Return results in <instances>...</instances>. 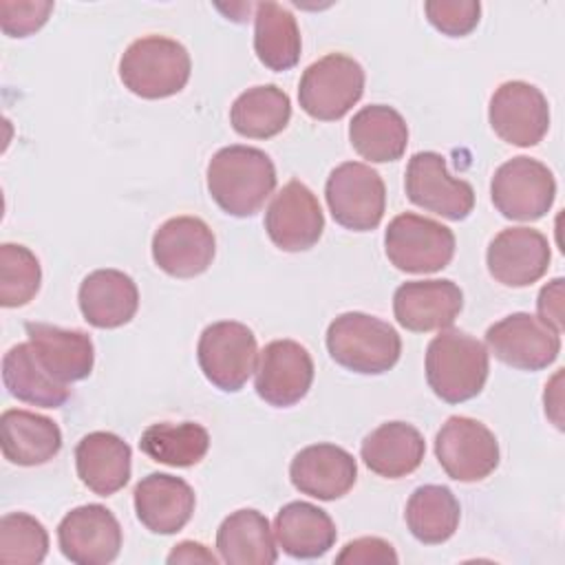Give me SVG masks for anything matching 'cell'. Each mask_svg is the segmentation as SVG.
Instances as JSON below:
<instances>
[{"mask_svg": "<svg viewBox=\"0 0 565 565\" xmlns=\"http://www.w3.org/2000/svg\"><path fill=\"white\" fill-rule=\"evenodd\" d=\"M207 192L230 216L247 218L260 212L276 188V168L267 152L254 146H225L207 163Z\"/></svg>", "mask_w": 565, "mask_h": 565, "instance_id": "cell-1", "label": "cell"}, {"mask_svg": "<svg viewBox=\"0 0 565 565\" xmlns=\"http://www.w3.org/2000/svg\"><path fill=\"white\" fill-rule=\"evenodd\" d=\"M424 369L426 382L439 399L461 404L483 391L490 360L477 338L459 329H441L426 349Z\"/></svg>", "mask_w": 565, "mask_h": 565, "instance_id": "cell-2", "label": "cell"}, {"mask_svg": "<svg viewBox=\"0 0 565 565\" xmlns=\"http://www.w3.org/2000/svg\"><path fill=\"white\" fill-rule=\"evenodd\" d=\"M327 349L340 366L362 375H380L397 364L402 340L388 322L362 311H347L329 324Z\"/></svg>", "mask_w": 565, "mask_h": 565, "instance_id": "cell-3", "label": "cell"}, {"mask_svg": "<svg viewBox=\"0 0 565 565\" xmlns=\"http://www.w3.org/2000/svg\"><path fill=\"white\" fill-rule=\"evenodd\" d=\"M190 73L188 49L163 35L135 40L119 60V79L132 95L143 99H163L181 93Z\"/></svg>", "mask_w": 565, "mask_h": 565, "instance_id": "cell-4", "label": "cell"}, {"mask_svg": "<svg viewBox=\"0 0 565 565\" xmlns=\"http://www.w3.org/2000/svg\"><path fill=\"white\" fill-rule=\"evenodd\" d=\"M364 93V68L344 53L309 64L298 84L300 108L320 121L342 119Z\"/></svg>", "mask_w": 565, "mask_h": 565, "instance_id": "cell-5", "label": "cell"}, {"mask_svg": "<svg viewBox=\"0 0 565 565\" xmlns=\"http://www.w3.org/2000/svg\"><path fill=\"white\" fill-rule=\"evenodd\" d=\"M196 360L210 384L225 393H236L256 371V335L236 320L212 322L199 335Z\"/></svg>", "mask_w": 565, "mask_h": 565, "instance_id": "cell-6", "label": "cell"}, {"mask_svg": "<svg viewBox=\"0 0 565 565\" xmlns=\"http://www.w3.org/2000/svg\"><path fill=\"white\" fill-rule=\"evenodd\" d=\"M384 252L399 271L433 274L452 260L455 234L428 216L404 212L388 223Z\"/></svg>", "mask_w": 565, "mask_h": 565, "instance_id": "cell-7", "label": "cell"}, {"mask_svg": "<svg viewBox=\"0 0 565 565\" xmlns=\"http://www.w3.org/2000/svg\"><path fill=\"white\" fill-rule=\"evenodd\" d=\"M324 196L333 221L353 232L375 230L386 210L382 177L366 163L344 161L331 170Z\"/></svg>", "mask_w": 565, "mask_h": 565, "instance_id": "cell-8", "label": "cell"}, {"mask_svg": "<svg viewBox=\"0 0 565 565\" xmlns=\"http://www.w3.org/2000/svg\"><path fill=\"white\" fill-rule=\"evenodd\" d=\"M490 196L510 221L543 218L556 196V181L552 170L530 157H512L501 163L490 181Z\"/></svg>", "mask_w": 565, "mask_h": 565, "instance_id": "cell-9", "label": "cell"}, {"mask_svg": "<svg viewBox=\"0 0 565 565\" xmlns=\"http://www.w3.org/2000/svg\"><path fill=\"white\" fill-rule=\"evenodd\" d=\"M435 455L450 479L472 483L497 470L499 441L479 419L452 415L435 437Z\"/></svg>", "mask_w": 565, "mask_h": 565, "instance_id": "cell-10", "label": "cell"}, {"mask_svg": "<svg viewBox=\"0 0 565 565\" xmlns=\"http://www.w3.org/2000/svg\"><path fill=\"white\" fill-rule=\"evenodd\" d=\"M404 190L411 203L448 221H463L475 207L472 185L455 179L446 168V159L433 150L415 152L408 159Z\"/></svg>", "mask_w": 565, "mask_h": 565, "instance_id": "cell-11", "label": "cell"}, {"mask_svg": "<svg viewBox=\"0 0 565 565\" xmlns=\"http://www.w3.org/2000/svg\"><path fill=\"white\" fill-rule=\"evenodd\" d=\"M490 353L503 364L519 371L547 369L561 353V333L536 316L516 311L486 331Z\"/></svg>", "mask_w": 565, "mask_h": 565, "instance_id": "cell-12", "label": "cell"}, {"mask_svg": "<svg viewBox=\"0 0 565 565\" xmlns=\"http://www.w3.org/2000/svg\"><path fill=\"white\" fill-rule=\"evenodd\" d=\"M488 119L497 137L505 143L530 148L543 141L550 128V106L545 95L527 82H503L490 97Z\"/></svg>", "mask_w": 565, "mask_h": 565, "instance_id": "cell-13", "label": "cell"}, {"mask_svg": "<svg viewBox=\"0 0 565 565\" xmlns=\"http://www.w3.org/2000/svg\"><path fill=\"white\" fill-rule=\"evenodd\" d=\"M254 373L258 397L269 406L287 408L309 393L313 382V360L300 342L274 340L258 353Z\"/></svg>", "mask_w": 565, "mask_h": 565, "instance_id": "cell-14", "label": "cell"}, {"mask_svg": "<svg viewBox=\"0 0 565 565\" xmlns=\"http://www.w3.org/2000/svg\"><path fill=\"white\" fill-rule=\"evenodd\" d=\"M57 543L75 565H106L119 556L121 525L99 503H86L64 514L57 525Z\"/></svg>", "mask_w": 565, "mask_h": 565, "instance_id": "cell-15", "label": "cell"}, {"mask_svg": "<svg viewBox=\"0 0 565 565\" xmlns=\"http://www.w3.org/2000/svg\"><path fill=\"white\" fill-rule=\"evenodd\" d=\"M216 254V238L199 216H174L159 225L152 236V260L172 278L203 274Z\"/></svg>", "mask_w": 565, "mask_h": 565, "instance_id": "cell-16", "label": "cell"}, {"mask_svg": "<svg viewBox=\"0 0 565 565\" xmlns=\"http://www.w3.org/2000/svg\"><path fill=\"white\" fill-rule=\"evenodd\" d=\"M265 230L282 252L311 249L324 230V214L316 194L302 181L285 183L265 212Z\"/></svg>", "mask_w": 565, "mask_h": 565, "instance_id": "cell-17", "label": "cell"}, {"mask_svg": "<svg viewBox=\"0 0 565 565\" xmlns=\"http://www.w3.org/2000/svg\"><path fill=\"white\" fill-rule=\"evenodd\" d=\"M550 243L532 227L501 230L488 245L486 263L490 276L505 287H527L545 276L550 267Z\"/></svg>", "mask_w": 565, "mask_h": 565, "instance_id": "cell-18", "label": "cell"}, {"mask_svg": "<svg viewBox=\"0 0 565 565\" xmlns=\"http://www.w3.org/2000/svg\"><path fill=\"white\" fill-rule=\"evenodd\" d=\"M463 309V294L457 282L448 278L411 280L395 289L393 313L395 320L415 333L448 329Z\"/></svg>", "mask_w": 565, "mask_h": 565, "instance_id": "cell-19", "label": "cell"}, {"mask_svg": "<svg viewBox=\"0 0 565 565\" xmlns=\"http://www.w3.org/2000/svg\"><path fill=\"white\" fill-rule=\"evenodd\" d=\"M294 488L320 501L344 497L358 479L353 455L335 444H313L296 452L289 463Z\"/></svg>", "mask_w": 565, "mask_h": 565, "instance_id": "cell-20", "label": "cell"}, {"mask_svg": "<svg viewBox=\"0 0 565 565\" xmlns=\"http://www.w3.org/2000/svg\"><path fill=\"white\" fill-rule=\"evenodd\" d=\"M137 519L152 534H177L192 519L196 497L192 486L174 475L152 472L132 492Z\"/></svg>", "mask_w": 565, "mask_h": 565, "instance_id": "cell-21", "label": "cell"}, {"mask_svg": "<svg viewBox=\"0 0 565 565\" xmlns=\"http://www.w3.org/2000/svg\"><path fill=\"white\" fill-rule=\"evenodd\" d=\"M24 331L40 364L62 384L86 380L95 364V347L88 333L62 329L49 322H26Z\"/></svg>", "mask_w": 565, "mask_h": 565, "instance_id": "cell-22", "label": "cell"}, {"mask_svg": "<svg viewBox=\"0 0 565 565\" xmlns=\"http://www.w3.org/2000/svg\"><path fill=\"white\" fill-rule=\"evenodd\" d=\"M75 468L79 481L90 492L110 497L130 481L132 450L119 435L95 430L77 441Z\"/></svg>", "mask_w": 565, "mask_h": 565, "instance_id": "cell-23", "label": "cell"}, {"mask_svg": "<svg viewBox=\"0 0 565 565\" xmlns=\"http://www.w3.org/2000/svg\"><path fill=\"white\" fill-rule=\"evenodd\" d=\"M84 320L97 329H117L128 324L139 309V289L135 280L119 269L90 271L77 291Z\"/></svg>", "mask_w": 565, "mask_h": 565, "instance_id": "cell-24", "label": "cell"}, {"mask_svg": "<svg viewBox=\"0 0 565 565\" xmlns=\"http://www.w3.org/2000/svg\"><path fill=\"white\" fill-rule=\"evenodd\" d=\"M2 455L15 466H42L62 448L60 426L33 411L7 408L0 417Z\"/></svg>", "mask_w": 565, "mask_h": 565, "instance_id": "cell-25", "label": "cell"}, {"mask_svg": "<svg viewBox=\"0 0 565 565\" xmlns=\"http://www.w3.org/2000/svg\"><path fill=\"white\" fill-rule=\"evenodd\" d=\"M274 534L282 552L291 558H320L338 539L333 519L318 505L291 501L274 519Z\"/></svg>", "mask_w": 565, "mask_h": 565, "instance_id": "cell-26", "label": "cell"}, {"mask_svg": "<svg viewBox=\"0 0 565 565\" xmlns=\"http://www.w3.org/2000/svg\"><path fill=\"white\" fill-rule=\"evenodd\" d=\"M422 433L406 422H386L371 430L360 448L366 468L386 479H402L415 472L424 459Z\"/></svg>", "mask_w": 565, "mask_h": 565, "instance_id": "cell-27", "label": "cell"}, {"mask_svg": "<svg viewBox=\"0 0 565 565\" xmlns=\"http://www.w3.org/2000/svg\"><path fill=\"white\" fill-rule=\"evenodd\" d=\"M349 141L353 150L371 163L397 161L408 146V126L395 108L371 104L353 115Z\"/></svg>", "mask_w": 565, "mask_h": 565, "instance_id": "cell-28", "label": "cell"}, {"mask_svg": "<svg viewBox=\"0 0 565 565\" xmlns=\"http://www.w3.org/2000/svg\"><path fill=\"white\" fill-rule=\"evenodd\" d=\"M216 550L221 561L230 565H271L278 561L269 521L252 508L223 519L216 530Z\"/></svg>", "mask_w": 565, "mask_h": 565, "instance_id": "cell-29", "label": "cell"}, {"mask_svg": "<svg viewBox=\"0 0 565 565\" xmlns=\"http://www.w3.org/2000/svg\"><path fill=\"white\" fill-rule=\"evenodd\" d=\"M2 382L15 399L42 408H60L71 397L68 384L57 382L40 364L31 342H20L4 353Z\"/></svg>", "mask_w": 565, "mask_h": 565, "instance_id": "cell-30", "label": "cell"}, {"mask_svg": "<svg viewBox=\"0 0 565 565\" xmlns=\"http://www.w3.org/2000/svg\"><path fill=\"white\" fill-rule=\"evenodd\" d=\"M300 29L289 9L278 2H258L254 15V51L269 71H289L300 60Z\"/></svg>", "mask_w": 565, "mask_h": 565, "instance_id": "cell-31", "label": "cell"}, {"mask_svg": "<svg viewBox=\"0 0 565 565\" xmlns=\"http://www.w3.org/2000/svg\"><path fill=\"white\" fill-rule=\"evenodd\" d=\"M404 519L419 543L439 545L457 532L461 508L450 488L426 483L408 497Z\"/></svg>", "mask_w": 565, "mask_h": 565, "instance_id": "cell-32", "label": "cell"}, {"mask_svg": "<svg viewBox=\"0 0 565 565\" xmlns=\"http://www.w3.org/2000/svg\"><path fill=\"white\" fill-rule=\"evenodd\" d=\"M291 119L289 95L276 84H263L241 93L230 108L232 128L247 139H269Z\"/></svg>", "mask_w": 565, "mask_h": 565, "instance_id": "cell-33", "label": "cell"}, {"mask_svg": "<svg viewBox=\"0 0 565 565\" xmlns=\"http://www.w3.org/2000/svg\"><path fill=\"white\" fill-rule=\"evenodd\" d=\"M139 448L157 463L172 468L196 466L210 448L207 430L196 422L150 424L139 439Z\"/></svg>", "mask_w": 565, "mask_h": 565, "instance_id": "cell-34", "label": "cell"}, {"mask_svg": "<svg viewBox=\"0 0 565 565\" xmlns=\"http://www.w3.org/2000/svg\"><path fill=\"white\" fill-rule=\"evenodd\" d=\"M42 282V269L35 254L15 243L0 245V305L24 307L35 298Z\"/></svg>", "mask_w": 565, "mask_h": 565, "instance_id": "cell-35", "label": "cell"}, {"mask_svg": "<svg viewBox=\"0 0 565 565\" xmlns=\"http://www.w3.org/2000/svg\"><path fill=\"white\" fill-rule=\"evenodd\" d=\"M49 532L26 512H9L0 519V563L38 565L46 558Z\"/></svg>", "mask_w": 565, "mask_h": 565, "instance_id": "cell-36", "label": "cell"}, {"mask_svg": "<svg viewBox=\"0 0 565 565\" xmlns=\"http://www.w3.org/2000/svg\"><path fill=\"white\" fill-rule=\"evenodd\" d=\"M424 11L437 31L450 38H463L479 24L481 4L477 0H428Z\"/></svg>", "mask_w": 565, "mask_h": 565, "instance_id": "cell-37", "label": "cell"}, {"mask_svg": "<svg viewBox=\"0 0 565 565\" xmlns=\"http://www.w3.org/2000/svg\"><path fill=\"white\" fill-rule=\"evenodd\" d=\"M53 2H0V26L9 38H26L49 20Z\"/></svg>", "mask_w": 565, "mask_h": 565, "instance_id": "cell-38", "label": "cell"}, {"mask_svg": "<svg viewBox=\"0 0 565 565\" xmlns=\"http://www.w3.org/2000/svg\"><path fill=\"white\" fill-rule=\"evenodd\" d=\"M397 552L393 545L384 539L377 536H362L355 541H349L342 552L335 556V563H362V565H373V563H391L395 565Z\"/></svg>", "mask_w": 565, "mask_h": 565, "instance_id": "cell-39", "label": "cell"}, {"mask_svg": "<svg viewBox=\"0 0 565 565\" xmlns=\"http://www.w3.org/2000/svg\"><path fill=\"white\" fill-rule=\"evenodd\" d=\"M536 311L539 320L550 324L554 331H563V278L550 280L536 300Z\"/></svg>", "mask_w": 565, "mask_h": 565, "instance_id": "cell-40", "label": "cell"}, {"mask_svg": "<svg viewBox=\"0 0 565 565\" xmlns=\"http://www.w3.org/2000/svg\"><path fill=\"white\" fill-rule=\"evenodd\" d=\"M168 563H216V556L201 543L183 541L168 554Z\"/></svg>", "mask_w": 565, "mask_h": 565, "instance_id": "cell-41", "label": "cell"}]
</instances>
